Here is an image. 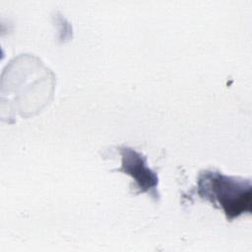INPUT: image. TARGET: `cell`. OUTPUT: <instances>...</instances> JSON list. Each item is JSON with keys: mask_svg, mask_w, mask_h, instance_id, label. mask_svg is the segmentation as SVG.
Wrapping results in <instances>:
<instances>
[{"mask_svg": "<svg viewBox=\"0 0 252 252\" xmlns=\"http://www.w3.org/2000/svg\"><path fill=\"white\" fill-rule=\"evenodd\" d=\"M251 190L250 180L227 176L217 170H204L197 180L200 198L221 209L228 220L251 213Z\"/></svg>", "mask_w": 252, "mask_h": 252, "instance_id": "obj_1", "label": "cell"}, {"mask_svg": "<svg viewBox=\"0 0 252 252\" xmlns=\"http://www.w3.org/2000/svg\"><path fill=\"white\" fill-rule=\"evenodd\" d=\"M121 154L122 164L116 171H122L130 175L136 183V188L139 192H146L154 199L158 200L159 195L158 193V178L157 174L148 167L146 158L137 151L122 147L119 148Z\"/></svg>", "mask_w": 252, "mask_h": 252, "instance_id": "obj_2", "label": "cell"}]
</instances>
